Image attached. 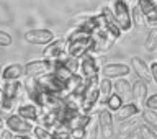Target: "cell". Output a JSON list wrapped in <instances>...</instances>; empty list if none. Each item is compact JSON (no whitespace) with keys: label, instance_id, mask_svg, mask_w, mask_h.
<instances>
[{"label":"cell","instance_id":"1","mask_svg":"<svg viewBox=\"0 0 157 139\" xmlns=\"http://www.w3.org/2000/svg\"><path fill=\"white\" fill-rule=\"evenodd\" d=\"M100 102V77L85 79L83 82V92L78 98V105L83 115H90L93 106Z\"/></svg>","mask_w":157,"mask_h":139},{"label":"cell","instance_id":"2","mask_svg":"<svg viewBox=\"0 0 157 139\" xmlns=\"http://www.w3.org/2000/svg\"><path fill=\"white\" fill-rule=\"evenodd\" d=\"M113 15L116 18V23L120 25L121 31H129L132 26V17H131V10L129 5L124 0H116L113 2Z\"/></svg>","mask_w":157,"mask_h":139},{"label":"cell","instance_id":"3","mask_svg":"<svg viewBox=\"0 0 157 139\" xmlns=\"http://www.w3.org/2000/svg\"><path fill=\"white\" fill-rule=\"evenodd\" d=\"M88 54H95V43H93V38H83L78 39V41L69 44L67 48V56L75 57L80 61L82 57L88 56Z\"/></svg>","mask_w":157,"mask_h":139},{"label":"cell","instance_id":"4","mask_svg":"<svg viewBox=\"0 0 157 139\" xmlns=\"http://www.w3.org/2000/svg\"><path fill=\"white\" fill-rule=\"evenodd\" d=\"M67 48H69V44L66 41V38L54 39L52 43H49L48 46L43 49V59L51 61V62L59 61V59L67 56Z\"/></svg>","mask_w":157,"mask_h":139},{"label":"cell","instance_id":"5","mask_svg":"<svg viewBox=\"0 0 157 139\" xmlns=\"http://www.w3.org/2000/svg\"><path fill=\"white\" fill-rule=\"evenodd\" d=\"M52 72V62L46 59H38V61H29L25 64V77L26 79H39L43 75Z\"/></svg>","mask_w":157,"mask_h":139},{"label":"cell","instance_id":"6","mask_svg":"<svg viewBox=\"0 0 157 139\" xmlns=\"http://www.w3.org/2000/svg\"><path fill=\"white\" fill-rule=\"evenodd\" d=\"M100 15L103 18V29H105L115 41H118V39L121 38L123 31H121L120 25L116 23V18H115V15H113V10L110 7H101Z\"/></svg>","mask_w":157,"mask_h":139},{"label":"cell","instance_id":"7","mask_svg":"<svg viewBox=\"0 0 157 139\" xmlns=\"http://www.w3.org/2000/svg\"><path fill=\"white\" fill-rule=\"evenodd\" d=\"M5 129H8L13 134H28L29 131L34 129V126L33 123L23 120L20 115L13 113V115H8L7 120H5Z\"/></svg>","mask_w":157,"mask_h":139},{"label":"cell","instance_id":"8","mask_svg":"<svg viewBox=\"0 0 157 139\" xmlns=\"http://www.w3.org/2000/svg\"><path fill=\"white\" fill-rule=\"evenodd\" d=\"M23 39L28 44H46V46H48V44L52 43L56 38H54V33L51 31V29L34 28V29H28V31H25Z\"/></svg>","mask_w":157,"mask_h":139},{"label":"cell","instance_id":"9","mask_svg":"<svg viewBox=\"0 0 157 139\" xmlns=\"http://www.w3.org/2000/svg\"><path fill=\"white\" fill-rule=\"evenodd\" d=\"M97 123L100 128V134L105 139H111V136L115 134V118H113L111 111L106 108L100 110L97 116Z\"/></svg>","mask_w":157,"mask_h":139},{"label":"cell","instance_id":"10","mask_svg":"<svg viewBox=\"0 0 157 139\" xmlns=\"http://www.w3.org/2000/svg\"><path fill=\"white\" fill-rule=\"evenodd\" d=\"M38 82V87L39 90L43 92H49V93H54V95H64V82H61L57 77H54L52 74H48V75H43L36 79Z\"/></svg>","mask_w":157,"mask_h":139},{"label":"cell","instance_id":"11","mask_svg":"<svg viewBox=\"0 0 157 139\" xmlns=\"http://www.w3.org/2000/svg\"><path fill=\"white\" fill-rule=\"evenodd\" d=\"M131 67L126 66L123 62H110L101 66V79H124L126 75H129Z\"/></svg>","mask_w":157,"mask_h":139},{"label":"cell","instance_id":"12","mask_svg":"<svg viewBox=\"0 0 157 139\" xmlns=\"http://www.w3.org/2000/svg\"><path fill=\"white\" fill-rule=\"evenodd\" d=\"M101 71V66L98 62V57L95 54H88V56L82 57L80 59V75L83 79H92V77H97Z\"/></svg>","mask_w":157,"mask_h":139},{"label":"cell","instance_id":"13","mask_svg":"<svg viewBox=\"0 0 157 139\" xmlns=\"http://www.w3.org/2000/svg\"><path fill=\"white\" fill-rule=\"evenodd\" d=\"M17 115H20L23 120H26L29 123H39L41 110L31 102H23L17 106Z\"/></svg>","mask_w":157,"mask_h":139},{"label":"cell","instance_id":"14","mask_svg":"<svg viewBox=\"0 0 157 139\" xmlns=\"http://www.w3.org/2000/svg\"><path fill=\"white\" fill-rule=\"evenodd\" d=\"M131 67H132V71H134V74L137 75V79H139V80H144V82L152 80L151 66H147V62H146L142 57L132 56V57H131Z\"/></svg>","mask_w":157,"mask_h":139},{"label":"cell","instance_id":"15","mask_svg":"<svg viewBox=\"0 0 157 139\" xmlns=\"http://www.w3.org/2000/svg\"><path fill=\"white\" fill-rule=\"evenodd\" d=\"M92 38H93V43H95V54L97 52H106V51H110L111 46L116 43L115 39H113L110 34L105 31V29L97 31Z\"/></svg>","mask_w":157,"mask_h":139},{"label":"cell","instance_id":"16","mask_svg":"<svg viewBox=\"0 0 157 139\" xmlns=\"http://www.w3.org/2000/svg\"><path fill=\"white\" fill-rule=\"evenodd\" d=\"M141 113V108H139V105L137 103H124L120 110H118L116 113H115V120L116 121H120V123H123V121H128V120H132L134 116H137Z\"/></svg>","mask_w":157,"mask_h":139},{"label":"cell","instance_id":"17","mask_svg":"<svg viewBox=\"0 0 157 139\" xmlns=\"http://www.w3.org/2000/svg\"><path fill=\"white\" fill-rule=\"evenodd\" d=\"M137 5H139L141 12L144 13L147 23H152L154 26H157V2H154V0H139Z\"/></svg>","mask_w":157,"mask_h":139},{"label":"cell","instance_id":"18","mask_svg":"<svg viewBox=\"0 0 157 139\" xmlns=\"http://www.w3.org/2000/svg\"><path fill=\"white\" fill-rule=\"evenodd\" d=\"M21 77H25V66H21V64H8L2 71V80L3 82L20 80Z\"/></svg>","mask_w":157,"mask_h":139},{"label":"cell","instance_id":"19","mask_svg":"<svg viewBox=\"0 0 157 139\" xmlns=\"http://www.w3.org/2000/svg\"><path fill=\"white\" fill-rule=\"evenodd\" d=\"M51 74H52L54 77H57L61 82H64V83H66L69 79L74 75V72L69 71V67L64 64L62 59H59V61H54V62H52V72H51Z\"/></svg>","mask_w":157,"mask_h":139},{"label":"cell","instance_id":"20","mask_svg":"<svg viewBox=\"0 0 157 139\" xmlns=\"http://www.w3.org/2000/svg\"><path fill=\"white\" fill-rule=\"evenodd\" d=\"M113 90L115 93H118L123 100L124 98H132V85L131 82H128L126 79H116L113 82Z\"/></svg>","mask_w":157,"mask_h":139},{"label":"cell","instance_id":"21","mask_svg":"<svg viewBox=\"0 0 157 139\" xmlns=\"http://www.w3.org/2000/svg\"><path fill=\"white\" fill-rule=\"evenodd\" d=\"M132 98L139 103V105H144L147 100V82L144 80H137L132 83Z\"/></svg>","mask_w":157,"mask_h":139},{"label":"cell","instance_id":"22","mask_svg":"<svg viewBox=\"0 0 157 139\" xmlns=\"http://www.w3.org/2000/svg\"><path fill=\"white\" fill-rule=\"evenodd\" d=\"M131 17H132V25L136 26L137 31H142V29L147 26V20H146V17H144V13L141 12L139 5H134V7H132Z\"/></svg>","mask_w":157,"mask_h":139},{"label":"cell","instance_id":"23","mask_svg":"<svg viewBox=\"0 0 157 139\" xmlns=\"http://www.w3.org/2000/svg\"><path fill=\"white\" fill-rule=\"evenodd\" d=\"M113 95V82L110 79H100V102L105 103Z\"/></svg>","mask_w":157,"mask_h":139},{"label":"cell","instance_id":"24","mask_svg":"<svg viewBox=\"0 0 157 139\" xmlns=\"http://www.w3.org/2000/svg\"><path fill=\"white\" fill-rule=\"evenodd\" d=\"M144 49L149 52H154L157 49V26H152L147 31L146 41H144Z\"/></svg>","mask_w":157,"mask_h":139},{"label":"cell","instance_id":"25","mask_svg":"<svg viewBox=\"0 0 157 139\" xmlns=\"http://www.w3.org/2000/svg\"><path fill=\"white\" fill-rule=\"evenodd\" d=\"M142 118H144L146 125L157 133V111H152V110L144 108V110H142Z\"/></svg>","mask_w":157,"mask_h":139},{"label":"cell","instance_id":"26","mask_svg":"<svg viewBox=\"0 0 157 139\" xmlns=\"http://www.w3.org/2000/svg\"><path fill=\"white\" fill-rule=\"evenodd\" d=\"M123 105H124V103H123V98H121L120 95H118V93L113 92V95H111L110 98H108V102H106V110H110L111 113H113V111L116 113V111L120 110V108H121Z\"/></svg>","mask_w":157,"mask_h":139},{"label":"cell","instance_id":"27","mask_svg":"<svg viewBox=\"0 0 157 139\" xmlns=\"http://www.w3.org/2000/svg\"><path fill=\"white\" fill-rule=\"evenodd\" d=\"M33 134L36 139H52V131H49V129H46V128H43L39 125L34 126Z\"/></svg>","mask_w":157,"mask_h":139},{"label":"cell","instance_id":"28","mask_svg":"<svg viewBox=\"0 0 157 139\" xmlns=\"http://www.w3.org/2000/svg\"><path fill=\"white\" fill-rule=\"evenodd\" d=\"M52 139H72V136L66 126H59L57 129L52 131Z\"/></svg>","mask_w":157,"mask_h":139},{"label":"cell","instance_id":"29","mask_svg":"<svg viewBox=\"0 0 157 139\" xmlns=\"http://www.w3.org/2000/svg\"><path fill=\"white\" fill-rule=\"evenodd\" d=\"M137 129H139L142 139H157V133H155L154 129H151L147 125H141Z\"/></svg>","mask_w":157,"mask_h":139},{"label":"cell","instance_id":"30","mask_svg":"<svg viewBox=\"0 0 157 139\" xmlns=\"http://www.w3.org/2000/svg\"><path fill=\"white\" fill-rule=\"evenodd\" d=\"M13 44V38L12 34H8L7 31H2L0 29V48H8Z\"/></svg>","mask_w":157,"mask_h":139},{"label":"cell","instance_id":"31","mask_svg":"<svg viewBox=\"0 0 157 139\" xmlns=\"http://www.w3.org/2000/svg\"><path fill=\"white\" fill-rule=\"evenodd\" d=\"M98 134H100V128H98V123H95V125H90L87 128L85 139H97Z\"/></svg>","mask_w":157,"mask_h":139},{"label":"cell","instance_id":"32","mask_svg":"<svg viewBox=\"0 0 157 139\" xmlns=\"http://www.w3.org/2000/svg\"><path fill=\"white\" fill-rule=\"evenodd\" d=\"M144 106L147 108V110H152V111L157 110V93H154V95H151V97H147Z\"/></svg>","mask_w":157,"mask_h":139},{"label":"cell","instance_id":"33","mask_svg":"<svg viewBox=\"0 0 157 139\" xmlns=\"http://www.w3.org/2000/svg\"><path fill=\"white\" fill-rule=\"evenodd\" d=\"M85 133H87V129L77 128V129H72L71 131V136H72V139H85Z\"/></svg>","mask_w":157,"mask_h":139},{"label":"cell","instance_id":"34","mask_svg":"<svg viewBox=\"0 0 157 139\" xmlns=\"http://www.w3.org/2000/svg\"><path fill=\"white\" fill-rule=\"evenodd\" d=\"M136 120H128V121H123V125H121V128H120V131H123V133H124V131H128V129H129V128H134L136 126Z\"/></svg>","mask_w":157,"mask_h":139},{"label":"cell","instance_id":"35","mask_svg":"<svg viewBox=\"0 0 157 139\" xmlns=\"http://www.w3.org/2000/svg\"><path fill=\"white\" fill-rule=\"evenodd\" d=\"M123 139H142V137H141V133H139V129L136 128V129H132L131 133H128V134H126L124 137H123Z\"/></svg>","mask_w":157,"mask_h":139},{"label":"cell","instance_id":"36","mask_svg":"<svg viewBox=\"0 0 157 139\" xmlns=\"http://www.w3.org/2000/svg\"><path fill=\"white\" fill-rule=\"evenodd\" d=\"M151 75H152V80L157 83V62L151 64Z\"/></svg>","mask_w":157,"mask_h":139},{"label":"cell","instance_id":"37","mask_svg":"<svg viewBox=\"0 0 157 139\" xmlns=\"http://www.w3.org/2000/svg\"><path fill=\"white\" fill-rule=\"evenodd\" d=\"M13 133H10L8 129H3L2 133H0V139H13Z\"/></svg>","mask_w":157,"mask_h":139},{"label":"cell","instance_id":"38","mask_svg":"<svg viewBox=\"0 0 157 139\" xmlns=\"http://www.w3.org/2000/svg\"><path fill=\"white\" fill-rule=\"evenodd\" d=\"M13 139H33V137L28 136V134H15Z\"/></svg>","mask_w":157,"mask_h":139},{"label":"cell","instance_id":"39","mask_svg":"<svg viewBox=\"0 0 157 139\" xmlns=\"http://www.w3.org/2000/svg\"><path fill=\"white\" fill-rule=\"evenodd\" d=\"M3 102H5V95H3V88H0V106L3 105Z\"/></svg>","mask_w":157,"mask_h":139},{"label":"cell","instance_id":"40","mask_svg":"<svg viewBox=\"0 0 157 139\" xmlns=\"http://www.w3.org/2000/svg\"><path fill=\"white\" fill-rule=\"evenodd\" d=\"M5 129V120L2 118V115H0V133H2Z\"/></svg>","mask_w":157,"mask_h":139},{"label":"cell","instance_id":"41","mask_svg":"<svg viewBox=\"0 0 157 139\" xmlns=\"http://www.w3.org/2000/svg\"><path fill=\"white\" fill-rule=\"evenodd\" d=\"M2 71H3V67L0 66V79H2Z\"/></svg>","mask_w":157,"mask_h":139}]
</instances>
